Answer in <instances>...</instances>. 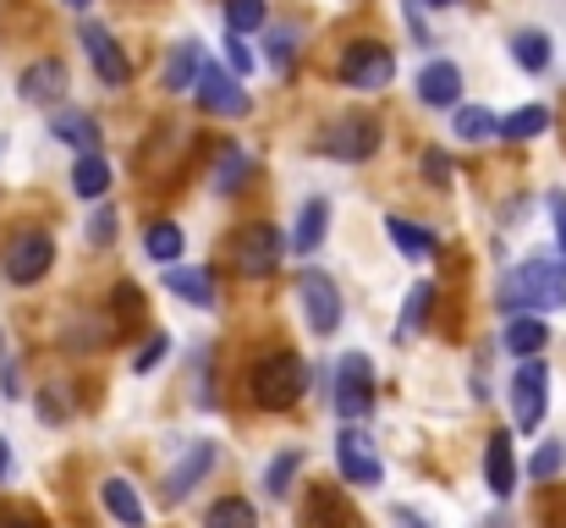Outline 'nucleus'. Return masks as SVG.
Wrapping results in <instances>:
<instances>
[{"label": "nucleus", "instance_id": "obj_1", "mask_svg": "<svg viewBox=\"0 0 566 528\" xmlns=\"http://www.w3.org/2000/svg\"><path fill=\"white\" fill-rule=\"evenodd\" d=\"M501 303L517 314V309H566V265L556 259H528L517 265V276L501 287Z\"/></svg>", "mask_w": 566, "mask_h": 528}, {"label": "nucleus", "instance_id": "obj_2", "mask_svg": "<svg viewBox=\"0 0 566 528\" xmlns=\"http://www.w3.org/2000/svg\"><path fill=\"white\" fill-rule=\"evenodd\" d=\"M303 380H308V369H303V358H297V352H270V358H259V363H253L248 391H253V402H259V407L281 413V407H292V402L303 396Z\"/></svg>", "mask_w": 566, "mask_h": 528}, {"label": "nucleus", "instance_id": "obj_3", "mask_svg": "<svg viewBox=\"0 0 566 528\" xmlns=\"http://www.w3.org/2000/svg\"><path fill=\"white\" fill-rule=\"evenodd\" d=\"M297 303H303V320H308L314 337H336L342 331V287L325 270H303L297 276Z\"/></svg>", "mask_w": 566, "mask_h": 528}, {"label": "nucleus", "instance_id": "obj_4", "mask_svg": "<svg viewBox=\"0 0 566 528\" xmlns=\"http://www.w3.org/2000/svg\"><path fill=\"white\" fill-rule=\"evenodd\" d=\"M336 413L342 418L375 413V363L364 352H342V363H336Z\"/></svg>", "mask_w": 566, "mask_h": 528}, {"label": "nucleus", "instance_id": "obj_5", "mask_svg": "<svg viewBox=\"0 0 566 528\" xmlns=\"http://www.w3.org/2000/svg\"><path fill=\"white\" fill-rule=\"evenodd\" d=\"M545 402H551V374L539 358H523L517 374H512V424L528 435L545 424Z\"/></svg>", "mask_w": 566, "mask_h": 528}, {"label": "nucleus", "instance_id": "obj_6", "mask_svg": "<svg viewBox=\"0 0 566 528\" xmlns=\"http://www.w3.org/2000/svg\"><path fill=\"white\" fill-rule=\"evenodd\" d=\"M192 94H198V105L209 111V116H220V122H237V116H248V89L226 72V66H214V61H203L198 66V77H192Z\"/></svg>", "mask_w": 566, "mask_h": 528}, {"label": "nucleus", "instance_id": "obj_7", "mask_svg": "<svg viewBox=\"0 0 566 528\" xmlns=\"http://www.w3.org/2000/svg\"><path fill=\"white\" fill-rule=\"evenodd\" d=\"M390 77H396V61H390V50H385L379 39H358V44L342 55V83L358 89V94H379Z\"/></svg>", "mask_w": 566, "mask_h": 528}, {"label": "nucleus", "instance_id": "obj_8", "mask_svg": "<svg viewBox=\"0 0 566 528\" xmlns=\"http://www.w3.org/2000/svg\"><path fill=\"white\" fill-rule=\"evenodd\" d=\"M50 265H55V242H50V231H22V237L6 248V281H17V287L44 281Z\"/></svg>", "mask_w": 566, "mask_h": 528}, {"label": "nucleus", "instance_id": "obj_9", "mask_svg": "<svg viewBox=\"0 0 566 528\" xmlns=\"http://www.w3.org/2000/svg\"><path fill=\"white\" fill-rule=\"evenodd\" d=\"M336 468H342L347 485H379V474H385L375 441H369L364 429H342V435H336Z\"/></svg>", "mask_w": 566, "mask_h": 528}, {"label": "nucleus", "instance_id": "obj_10", "mask_svg": "<svg viewBox=\"0 0 566 528\" xmlns=\"http://www.w3.org/2000/svg\"><path fill=\"white\" fill-rule=\"evenodd\" d=\"M83 50H88V61H94V72H99V83H105V89H127L133 66H127L122 44L111 39V28H99V22H83Z\"/></svg>", "mask_w": 566, "mask_h": 528}, {"label": "nucleus", "instance_id": "obj_11", "mask_svg": "<svg viewBox=\"0 0 566 528\" xmlns=\"http://www.w3.org/2000/svg\"><path fill=\"white\" fill-rule=\"evenodd\" d=\"M214 457H220V452H214V441H192V446H188V457H182V463H177V468L166 474V501H171V507H182V501H188L192 490H198V485L209 479Z\"/></svg>", "mask_w": 566, "mask_h": 528}, {"label": "nucleus", "instance_id": "obj_12", "mask_svg": "<svg viewBox=\"0 0 566 528\" xmlns=\"http://www.w3.org/2000/svg\"><path fill=\"white\" fill-rule=\"evenodd\" d=\"M281 265V231L275 226H248L242 237H237V270L242 276H270Z\"/></svg>", "mask_w": 566, "mask_h": 528}, {"label": "nucleus", "instance_id": "obj_13", "mask_svg": "<svg viewBox=\"0 0 566 528\" xmlns=\"http://www.w3.org/2000/svg\"><path fill=\"white\" fill-rule=\"evenodd\" d=\"M17 94H22L28 105H55V100L66 94V61H55V55L33 61V66L17 77Z\"/></svg>", "mask_w": 566, "mask_h": 528}, {"label": "nucleus", "instance_id": "obj_14", "mask_svg": "<svg viewBox=\"0 0 566 528\" xmlns=\"http://www.w3.org/2000/svg\"><path fill=\"white\" fill-rule=\"evenodd\" d=\"M379 149V127L369 116H347L331 138H325V155H336V161H369Z\"/></svg>", "mask_w": 566, "mask_h": 528}, {"label": "nucleus", "instance_id": "obj_15", "mask_svg": "<svg viewBox=\"0 0 566 528\" xmlns=\"http://www.w3.org/2000/svg\"><path fill=\"white\" fill-rule=\"evenodd\" d=\"M418 100L423 105H457L462 100V66L457 61H429L418 72Z\"/></svg>", "mask_w": 566, "mask_h": 528}, {"label": "nucleus", "instance_id": "obj_16", "mask_svg": "<svg viewBox=\"0 0 566 528\" xmlns=\"http://www.w3.org/2000/svg\"><path fill=\"white\" fill-rule=\"evenodd\" d=\"M325 231H331V204L325 198H308L303 209H297V226H292V253H314L319 242H325Z\"/></svg>", "mask_w": 566, "mask_h": 528}, {"label": "nucleus", "instance_id": "obj_17", "mask_svg": "<svg viewBox=\"0 0 566 528\" xmlns=\"http://www.w3.org/2000/svg\"><path fill=\"white\" fill-rule=\"evenodd\" d=\"M484 479H490V490L506 501L512 490H517V463H512V435H490V446H484Z\"/></svg>", "mask_w": 566, "mask_h": 528}, {"label": "nucleus", "instance_id": "obj_18", "mask_svg": "<svg viewBox=\"0 0 566 528\" xmlns=\"http://www.w3.org/2000/svg\"><path fill=\"white\" fill-rule=\"evenodd\" d=\"M50 133H55L61 144H72V149H83V155H99V122H94L88 111H55V122H50Z\"/></svg>", "mask_w": 566, "mask_h": 528}, {"label": "nucleus", "instance_id": "obj_19", "mask_svg": "<svg viewBox=\"0 0 566 528\" xmlns=\"http://www.w3.org/2000/svg\"><path fill=\"white\" fill-rule=\"evenodd\" d=\"M99 501H105V513H111L122 528H144V501H138V490H133L122 474L99 485Z\"/></svg>", "mask_w": 566, "mask_h": 528}, {"label": "nucleus", "instance_id": "obj_20", "mask_svg": "<svg viewBox=\"0 0 566 528\" xmlns=\"http://www.w3.org/2000/svg\"><path fill=\"white\" fill-rule=\"evenodd\" d=\"M385 231H390V242H396L407 259H434V253H440V237H434L429 226H412V220H401V215H385Z\"/></svg>", "mask_w": 566, "mask_h": 528}, {"label": "nucleus", "instance_id": "obj_21", "mask_svg": "<svg viewBox=\"0 0 566 528\" xmlns=\"http://www.w3.org/2000/svg\"><path fill=\"white\" fill-rule=\"evenodd\" d=\"M198 66H203V55H198V39H182V44L171 50L166 72H160V89H166V94H182V89H192Z\"/></svg>", "mask_w": 566, "mask_h": 528}, {"label": "nucleus", "instance_id": "obj_22", "mask_svg": "<svg viewBox=\"0 0 566 528\" xmlns=\"http://www.w3.org/2000/svg\"><path fill=\"white\" fill-rule=\"evenodd\" d=\"M166 292L188 298V303H198V309L214 303V281H209V270H188V265H166Z\"/></svg>", "mask_w": 566, "mask_h": 528}, {"label": "nucleus", "instance_id": "obj_23", "mask_svg": "<svg viewBox=\"0 0 566 528\" xmlns=\"http://www.w3.org/2000/svg\"><path fill=\"white\" fill-rule=\"evenodd\" d=\"M248 176H253V155L248 149H237V144H226L220 149V161H214V193H242L248 187Z\"/></svg>", "mask_w": 566, "mask_h": 528}, {"label": "nucleus", "instance_id": "obj_24", "mask_svg": "<svg viewBox=\"0 0 566 528\" xmlns=\"http://www.w3.org/2000/svg\"><path fill=\"white\" fill-rule=\"evenodd\" d=\"M551 342V331H545V320H534V314H512L506 320V352H523V358H539Z\"/></svg>", "mask_w": 566, "mask_h": 528}, {"label": "nucleus", "instance_id": "obj_25", "mask_svg": "<svg viewBox=\"0 0 566 528\" xmlns=\"http://www.w3.org/2000/svg\"><path fill=\"white\" fill-rule=\"evenodd\" d=\"M144 253L166 270V265H177L182 259V226L177 220H155L149 231H144Z\"/></svg>", "mask_w": 566, "mask_h": 528}, {"label": "nucleus", "instance_id": "obj_26", "mask_svg": "<svg viewBox=\"0 0 566 528\" xmlns=\"http://www.w3.org/2000/svg\"><path fill=\"white\" fill-rule=\"evenodd\" d=\"M105 187H111V161H105V155H77L72 193H77V198H105Z\"/></svg>", "mask_w": 566, "mask_h": 528}, {"label": "nucleus", "instance_id": "obj_27", "mask_svg": "<svg viewBox=\"0 0 566 528\" xmlns=\"http://www.w3.org/2000/svg\"><path fill=\"white\" fill-rule=\"evenodd\" d=\"M512 61H517L523 72H545V66H551V39H545L539 28L512 33Z\"/></svg>", "mask_w": 566, "mask_h": 528}, {"label": "nucleus", "instance_id": "obj_28", "mask_svg": "<svg viewBox=\"0 0 566 528\" xmlns=\"http://www.w3.org/2000/svg\"><path fill=\"white\" fill-rule=\"evenodd\" d=\"M545 127H551V111H545V105H523V111H512V116L501 122V133H495V138L528 144V138H539Z\"/></svg>", "mask_w": 566, "mask_h": 528}, {"label": "nucleus", "instance_id": "obj_29", "mask_svg": "<svg viewBox=\"0 0 566 528\" xmlns=\"http://www.w3.org/2000/svg\"><path fill=\"white\" fill-rule=\"evenodd\" d=\"M501 133V116L495 111H484V105H462L457 111V138L462 144H484V138H495Z\"/></svg>", "mask_w": 566, "mask_h": 528}, {"label": "nucleus", "instance_id": "obj_30", "mask_svg": "<svg viewBox=\"0 0 566 528\" xmlns=\"http://www.w3.org/2000/svg\"><path fill=\"white\" fill-rule=\"evenodd\" d=\"M203 528H259V513H253V501L226 496V501H214V507H209Z\"/></svg>", "mask_w": 566, "mask_h": 528}, {"label": "nucleus", "instance_id": "obj_31", "mask_svg": "<svg viewBox=\"0 0 566 528\" xmlns=\"http://www.w3.org/2000/svg\"><path fill=\"white\" fill-rule=\"evenodd\" d=\"M264 17H270V6H264V0H226V28H231V33H242V39H248V33H259V28H264Z\"/></svg>", "mask_w": 566, "mask_h": 528}, {"label": "nucleus", "instance_id": "obj_32", "mask_svg": "<svg viewBox=\"0 0 566 528\" xmlns=\"http://www.w3.org/2000/svg\"><path fill=\"white\" fill-rule=\"evenodd\" d=\"M308 518H314V528H358V518H353L331 490H319V496L308 501Z\"/></svg>", "mask_w": 566, "mask_h": 528}, {"label": "nucleus", "instance_id": "obj_33", "mask_svg": "<svg viewBox=\"0 0 566 528\" xmlns=\"http://www.w3.org/2000/svg\"><path fill=\"white\" fill-rule=\"evenodd\" d=\"M297 468H303V452H281L275 463H270V474H264V490L281 501V496H292V479H297Z\"/></svg>", "mask_w": 566, "mask_h": 528}, {"label": "nucleus", "instance_id": "obj_34", "mask_svg": "<svg viewBox=\"0 0 566 528\" xmlns=\"http://www.w3.org/2000/svg\"><path fill=\"white\" fill-rule=\"evenodd\" d=\"M562 468H566V446H562V441H551V446H539V452H534L528 479H556Z\"/></svg>", "mask_w": 566, "mask_h": 528}, {"label": "nucleus", "instance_id": "obj_35", "mask_svg": "<svg viewBox=\"0 0 566 528\" xmlns=\"http://www.w3.org/2000/svg\"><path fill=\"white\" fill-rule=\"evenodd\" d=\"M429 309H434V287H429V281H418V287L407 292V320H401V337H412V331H418V320H423Z\"/></svg>", "mask_w": 566, "mask_h": 528}, {"label": "nucleus", "instance_id": "obj_36", "mask_svg": "<svg viewBox=\"0 0 566 528\" xmlns=\"http://www.w3.org/2000/svg\"><path fill=\"white\" fill-rule=\"evenodd\" d=\"M88 242L94 248H111L116 242V209H94L88 215Z\"/></svg>", "mask_w": 566, "mask_h": 528}, {"label": "nucleus", "instance_id": "obj_37", "mask_svg": "<svg viewBox=\"0 0 566 528\" xmlns=\"http://www.w3.org/2000/svg\"><path fill=\"white\" fill-rule=\"evenodd\" d=\"M166 352H171V337H166V331H155V337L144 342V352L133 358V369H138V374H149V369H155V363H160Z\"/></svg>", "mask_w": 566, "mask_h": 528}, {"label": "nucleus", "instance_id": "obj_38", "mask_svg": "<svg viewBox=\"0 0 566 528\" xmlns=\"http://www.w3.org/2000/svg\"><path fill=\"white\" fill-rule=\"evenodd\" d=\"M226 61H231V77H248V72H253V50L242 44V33L226 39Z\"/></svg>", "mask_w": 566, "mask_h": 528}, {"label": "nucleus", "instance_id": "obj_39", "mask_svg": "<svg viewBox=\"0 0 566 528\" xmlns=\"http://www.w3.org/2000/svg\"><path fill=\"white\" fill-rule=\"evenodd\" d=\"M292 50H297V39H292V28H275V33H270V61H275L281 72L292 66Z\"/></svg>", "mask_w": 566, "mask_h": 528}, {"label": "nucleus", "instance_id": "obj_40", "mask_svg": "<svg viewBox=\"0 0 566 528\" xmlns=\"http://www.w3.org/2000/svg\"><path fill=\"white\" fill-rule=\"evenodd\" d=\"M551 215H556V237H562V265H566V193L551 198Z\"/></svg>", "mask_w": 566, "mask_h": 528}, {"label": "nucleus", "instance_id": "obj_41", "mask_svg": "<svg viewBox=\"0 0 566 528\" xmlns=\"http://www.w3.org/2000/svg\"><path fill=\"white\" fill-rule=\"evenodd\" d=\"M423 172H434V182H446V172H451V161H446L440 149H429V155H423Z\"/></svg>", "mask_w": 566, "mask_h": 528}, {"label": "nucleus", "instance_id": "obj_42", "mask_svg": "<svg viewBox=\"0 0 566 528\" xmlns=\"http://www.w3.org/2000/svg\"><path fill=\"white\" fill-rule=\"evenodd\" d=\"M11 474V446H6V435H0V479Z\"/></svg>", "mask_w": 566, "mask_h": 528}, {"label": "nucleus", "instance_id": "obj_43", "mask_svg": "<svg viewBox=\"0 0 566 528\" xmlns=\"http://www.w3.org/2000/svg\"><path fill=\"white\" fill-rule=\"evenodd\" d=\"M396 524H401V528H423L418 518H412V513H407V507H396Z\"/></svg>", "mask_w": 566, "mask_h": 528}, {"label": "nucleus", "instance_id": "obj_44", "mask_svg": "<svg viewBox=\"0 0 566 528\" xmlns=\"http://www.w3.org/2000/svg\"><path fill=\"white\" fill-rule=\"evenodd\" d=\"M0 528H33L28 518H0Z\"/></svg>", "mask_w": 566, "mask_h": 528}, {"label": "nucleus", "instance_id": "obj_45", "mask_svg": "<svg viewBox=\"0 0 566 528\" xmlns=\"http://www.w3.org/2000/svg\"><path fill=\"white\" fill-rule=\"evenodd\" d=\"M61 6H72V11H83V6H88V0H61Z\"/></svg>", "mask_w": 566, "mask_h": 528}, {"label": "nucleus", "instance_id": "obj_46", "mask_svg": "<svg viewBox=\"0 0 566 528\" xmlns=\"http://www.w3.org/2000/svg\"><path fill=\"white\" fill-rule=\"evenodd\" d=\"M484 528H506V518H490V524H484Z\"/></svg>", "mask_w": 566, "mask_h": 528}, {"label": "nucleus", "instance_id": "obj_47", "mask_svg": "<svg viewBox=\"0 0 566 528\" xmlns=\"http://www.w3.org/2000/svg\"><path fill=\"white\" fill-rule=\"evenodd\" d=\"M429 6H462V0H429Z\"/></svg>", "mask_w": 566, "mask_h": 528}, {"label": "nucleus", "instance_id": "obj_48", "mask_svg": "<svg viewBox=\"0 0 566 528\" xmlns=\"http://www.w3.org/2000/svg\"><path fill=\"white\" fill-rule=\"evenodd\" d=\"M0 369H6V342H0Z\"/></svg>", "mask_w": 566, "mask_h": 528}]
</instances>
